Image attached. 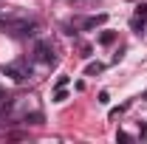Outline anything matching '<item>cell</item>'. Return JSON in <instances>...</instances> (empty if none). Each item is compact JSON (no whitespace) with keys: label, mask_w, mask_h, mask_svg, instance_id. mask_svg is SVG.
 I'll return each instance as SVG.
<instances>
[{"label":"cell","mask_w":147,"mask_h":144,"mask_svg":"<svg viewBox=\"0 0 147 144\" xmlns=\"http://www.w3.org/2000/svg\"><path fill=\"white\" fill-rule=\"evenodd\" d=\"M0 99H3V93H0Z\"/></svg>","instance_id":"obj_9"},{"label":"cell","mask_w":147,"mask_h":144,"mask_svg":"<svg viewBox=\"0 0 147 144\" xmlns=\"http://www.w3.org/2000/svg\"><path fill=\"white\" fill-rule=\"evenodd\" d=\"M3 113H6V105H0V119H3Z\"/></svg>","instance_id":"obj_8"},{"label":"cell","mask_w":147,"mask_h":144,"mask_svg":"<svg viewBox=\"0 0 147 144\" xmlns=\"http://www.w3.org/2000/svg\"><path fill=\"white\" fill-rule=\"evenodd\" d=\"M108 23V14H93V17H85L79 23V28L82 31H91V28H99V26H105Z\"/></svg>","instance_id":"obj_3"},{"label":"cell","mask_w":147,"mask_h":144,"mask_svg":"<svg viewBox=\"0 0 147 144\" xmlns=\"http://www.w3.org/2000/svg\"><path fill=\"white\" fill-rule=\"evenodd\" d=\"M3 73H6V76H11L14 82H23V79H26L31 71H23L20 65H6V68H3Z\"/></svg>","instance_id":"obj_4"},{"label":"cell","mask_w":147,"mask_h":144,"mask_svg":"<svg viewBox=\"0 0 147 144\" xmlns=\"http://www.w3.org/2000/svg\"><path fill=\"white\" fill-rule=\"evenodd\" d=\"M54 102H65V88H57V93H54Z\"/></svg>","instance_id":"obj_7"},{"label":"cell","mask_w":147,"mask_h":144,"mask_svg":"<svg viewBox=\"0 0 147 144\" xmlns=\"http://www.w3.org/2000/svg\"><path fill=\"white\" fill-rule=\"evenodd\" d=\"M102 71H105V65H102V62H91V65L85 68V73H88V76H96V73H102Z\"/></svg>","instance_id":"obj_5"},{"label":"cell","mask_w":147,"mask_h":144,"mask_svg":"<svg viewBox=\"0 0 147 144\" xmlns=\"http://www.w3.org/2000/svg\"><path fill=\"white\" fill-rule=\"evenodd\" d=\"M113 40H116V34H113V31H102V34H99V42H102V45H110Z\"/></svg>","instance_id":"obj_6"},{"label":"cell","mask_w":147,"mask_h":144,"mask_svg":"<svg viewBox=\"0 0 147 144\" xmlns=\"http://www.w3.org/2000/svg\"><path fill=\"white\" fill-rule=\"evenodd\" d=\"M0 26L6 31H11V34H20V37H28L37 31V20H3Z\"/></svg>","instance_id":"obj_1"},{"label":"cell","mask_w":147,"mask_h":144,"mask_svg":"<svg viewBox=\"0 0 147 144\" xmlns=\"http://www.w3.org/2000/svg\"><path fill=\"white\" fill-rule=\"evenodd\" d=\"M34 57L40 59V62H45V65H51V62L57 59V57H54V48H51V42H42V40L34 45Z\"/></svg>","instance_id":"obj_2"}]
</instances>
